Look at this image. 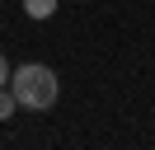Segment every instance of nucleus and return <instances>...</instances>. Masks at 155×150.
Returning a JSON list of instances; mask_svg holds the SVG:
<instances>
[{
    "label": "nucleus",
    "mask_w": 155,
    "mask_h": 150,
    "mask_svg": "<svg viewBox=\"0 0 155 150\" xmlns=\"http://www.w3.org/2000/svg\"><path fill=\"white\" fill-rule=\"evenodd\" d=\"M10 89H14V99H19V108H33V112H47L52 103L61 99L57 70H52V66H42V61L19 66V70L10 75Z\"/></svg>",
    "instance_id": "obj_1"
},
{
    "label": "nucleus",
    "mask_w": 155,
    "mask_h": 150,
    "mask_svg": "<svg viewBox=\"0 0 155 150\" xmlns=\"http://www.w3.org/2000/svg\"><path fill=\"white\" fill-rule=\"evenodd\" d=\"M24 14L28 19H52L57 14V0H24Z\"/></svg>",
    "instance_id": "obj_2"
},
{
    "label": "nucleus",
    "mask_w": 155,
    "mask_h": 150,
    "mask_svg": "<svg viewBox=\"0 0 155 150\" xmlns=\"http://www.w3.org/2000/svg\"><path fill=\"white\" fill-rule=\"evenodd\" d=\"M14 112H19V99H14V89L5 84V89H0V122H10Z\"/></svg>",
    "instance_id": "obj_3"
},
{
    "label": "nucleus",
    "mask_w": 155,
    "mask_h": 150,
    "mask_svg": "<svg viewBox=\"0 0 155 150\" xmlns=\"http://www.w3.org/2000/svg\"><path fill=\"white\" fill-rule=\"evenodd\" d=\"M10 75H14V70H10V61H5V52H0V89L10 84Z\"/></svg>",
    "instance_id": "obj_4"
}]
</instances>
